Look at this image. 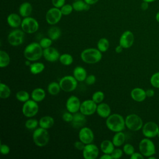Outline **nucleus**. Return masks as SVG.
Returning a JSON list of instances; mask_svg holds the SVG:
<instances>
[{
    "label": "nucleus",
    "mask_w": 159,
    "mask_h": 159,
    "mask_svg": "<svg viewBox=\"0 0 159 159\" xmlns=\"http://www.w3.org/2000/svg\"><path fill=\"white\" fill-rule=\"evenodd\" d=\"M106 125L107 129L113 132L123 131L125 127V119L119 114H112L106 118Z\"/></svg>",
    "instance_id": "obj_1"
},
{
    "label": "nucleus",
    "mask_w": 159,
    "mask_h": 159,
    "mask_svg": "<svg viewBox=\"0 0 159 159\" xmlns=\"http://www.w3.org/2000/svg\"><path fill=\"white\" fill-rule=\"evenodd\" d=\"M43 50L39 43L32 42L25 47L23 52L24 57L26 60L36 61L43 56Z\"/></svg>",
    "instance_id": "obj_2"
},
{
    "label": "nucleus",
    "mask_w": 159,
    "mask_h": 159,
    "mask_svg": "<svg viewBox=\"0 0 159 159\" xmlns=\"http://www.w3.org/2000/svg\"><path fill=\"white\" fill-rule=\"evenodd\" d=\"M81 60L85 63L94 64L102 59V52L96 48H88L83 50L80 55Z\"/></svg>",
    "instance_id": "obj_3"
},
{
    "label": "nucleus",
    "mask_w": 159,
    "mask_h": 159,
    "mask_svg": "<svg viewBox=\"0 0 159 159\" xmlns=\"http://www.w3.org/2000/svg\"><path fill=\"white\" fill-rule=\"evenodd\" d=\"M32 140L34 144L37 147H43L47 145L50 140V135L47 129L40 127L34 129Z\"/></svg>",
    "instance_id": "obj_4"
},
{
    "label": "nucleus",
    "mask_w": 159,
    "mask_h": 159,
    "mask_svg": "<svg viewBox=\"0 0 159 159\" xmlns=\"http://www.w3.org/2000/svg\"><path fill=\"white\" fill-rule=\"evenodd\" d=\"M139 152L145 157H149L156 153V147L153 142L149 138L142 139L139 144Z\"/></svg>",
    "instance_id": "obj_5"
},
{
    "label": "nucleus",
    "mask_w": 159,
    "mask_h": 159,
    "mask_svg": "<svg viewBox=\"0 0 159 159\" xmlns=\"http://www.w3.org/2000/svg\"><path fill=\"white\" fill-rule=\"evenodd\" d=\"M125 127L132 131H138L142 129L143 124L142 118L135 114H130L125 118Z\"/></svg>",
    "instance_id": "obj_6"
},
{
    "label": "nucleus",
    "mask_w": 159,
    "mask_h": 159,
    "mask_svg": "<svg viewBox=\"0 0 159 159\" xmlns=\"http://www.w3.org/2000/svg\"><path fill=\"white\" fill-rule=\"evenodd\" d=\"M78 82L73 75H66L61 78L58 83L61 90L68 93L72 92L76 89Z\"/></svg>",
    "instance_id": "obj_7"
},
{
    "label": "nucleus",
    "mask_w": 159,
    "mask_h": 159,
    "mask_svg": "<svg viewBox=\"0 0 159 159\" xmlns=\"http://www.w3.org/2000/svg\"><path fill=\"white\" fill-rule=\"evenodd\" d=\"M39 109V106L37 102L33 99H29L24 102L22 107V112L25 117L30 118L34 117L38 113Z\"/></svg>",
    "instance_id": "obj_8"
},
{
    "label": "nucleus",
    "mask_w": 159,
    "mask_h": 159,
    "mask_svg": "<svg viewBox=\"0 0 159 159\" xmlns=\"http://www.w3.org/2000/svg\"><path fill=\"white\" fill-rule=\"evenodd\" d=\"M22 30L27 34H33L37 32L39 28V24L38 21L30 17H24L21 23Z\"/></svg>",
    "instance_id": "obj_9"
},
{
    "label": "nucleus",
    "mask_w": 159,
    "mask_h": 159,
    "mask_svg": "<svg viewBox=\"0 0 159 159\" xmlns=\"http://www.w3.org/2000/svg\"><path fill=\"white\" fill-rule=\"evenodd\" d=\"M24 33L25 32L22 30L18 29L12 30L7 35L8 43L13 47L22 45L24 40Z\"/></svg>",
    "instance_id": "obj_10"
},
{
    "label": "nucleus",
    "mask_w": 159,
    "mask_h": 159,
    "mask_svg": "<svg viewBox=\"0 0 159 159\" xmlns=\"http://www.w3.org/2000/svg\"><path fill=\"white\" fill-rule=\"evenodd\" d=\"M142 131L143 135L145 137L152 139L157 136L159 131V127L155 122L150 121L143 124L142 128Z\"/></svg>",
    "instance_id": "obj_11"
},
{
    "label": "nucleus",
    "mask_w": 159,
    "mask_h": 159,
    "mask_svg": "<svg viewBox=\"0 0 159 159\" xmlns=\"http://www.w3.org/2000/svg\"><path fill=\"white\" fill-rule=\"evenodd\" d=\"M62 15L61 10L54 7L48 10L45 15V19L48 24L55 25L60 20Z\"/></svg>",
    "instance_id": "obj_12"
},
{
    "label": "nucleus",
    "mask_w": 159,
    "mask_h": 159,
    "mask_svg": "<svg viewBox=\"0 0 159 159\" xmlns=\"http://www.w3.org/2000/svg\"><path fill=\"white\" fill-rule=\"evenodd\" d=\"M99 153L98 146L93 143L86 144L82 150L83 157L84 159H96Z\"/></svg>",
    "instance_id": "obj_13"
},
{
    "label": "nucleus",
    "mask_w": 159,
    "mask_h": 159,
    "mask_svg": "<svg viewBox=\"0 0 159 159\" xmlns=\"http://www.w3.org/2000/svg\"><path fill=\"white\" fill-rule=\"evenodd\" d=\"M97 105L98 104H96L92 99L84 100L81 104L80 112L86 116L93 115L96 112Z\"/></svg>",
    "instance_id": "obj_14"
},
{
    "label": "nucleus",
    "mask_w": 159,
    "mask_h": 159,
    "mask_svg": "<svg viewBox=\"0 0 159 159\" xmlns=\"http://www.w3.org/2000/svg\"><path fill=\"white\" fill-rule=\"evenodd\" d=\"M78 138L85 144L91 143L94 141V134L91 128L84 126L80 129Z\"/></svg>",
    "instance_id": "obj_15"
},
{
    "label": "nucleus",
    "mask_w": 159,
    "mask_h": 159,
    "mask_svg": "<svg viewBox=\"0 0 159 159\" xmlns=\"http://www.w3.org/2000/svg\"><path fill=\"white\" fill-rule=\"evenodd\" d=\"M81 101L80 99L74 95L70 96L66 101V109L67 111L74 114L80 111L81 106Z\"/></svg>",
    "instance_id": "obj_16"
},
{
    "label": "nucleus",
    "mask_w": 159,
    "mask_h": 159,
    "mask_svg": "<svg viewBox=\"0 0 159 159\" xmlns=\"http://www.w3.org/2000/svg\"><path fill=\"white\" fill-rule=\"evenodd\" d=\"M134 42V35L130 30L124 31L119 38V45L124 48L131 47Z\"/></svg>",
    "instance_id": "obj_17"
},
{
    "label": "nucleus",
    "mask_w": 159,
    "mask_h": 159,
    "mask_svg": "<svg viewBox=\"0 0 159 159\" xmlns=\"http://www.w3.org/2000/svg\"><path fill=\"white\" fill-rule=\"evenodd\" d=\"M60 54L58 50L54 47H50L43 50V58L49 62H55L59 60Z\"/></svg>",
    "instance_id": "obj_18"
},
{
    "label": "nucleus",
    "mask_w": 159,
    "mask_h": 159,
    "mask_svg": "<svg viewBox=\"0 0 159 159\" xmlns=\"http://www.w3.org/2000/svg\"><path fill=\"white\" fill-rule=\"evenodd\" d=\"M86 122V116L82 114L81 112L78 111L73 114V118L71 122L73 127L78 129L84 127Z\"/></svg>",
    "instance_id": "obj_19"
},
{
    "label": "nucleus",
    "mask_w": 159,
    "mask_h": 159,
    "mask_svg": "<svg viewBox=\"0 0 159 159\" xmlns=\"http://www.w3.org/2000/svg\"><path fill=\"white\" fill-rule=\"evenodd\" d=\"M130 96L132 99L138 102H142L146 99V91L141 88H134L130 92Z\"/></svg>",
    "instance_id": "obj_20"
},
{
    "label": "nucleus",
    "mask_w": 159,
    "mask_h": 159,
    "mask_svg": "<svg viewBox=\"0 0 159 159\" xmlns=\"http://www.w3.org/2000/svg\"><path fill=\"white\" fill-rule=\"evenodd\" d=\"M96 112L101 117L106 119L111 114V109L109 105L107 103L101 102L98 104Z\"/></svg>",
    "instance_id": "obj_21"
},
{
    "label": "nucleus",
    "mask_w": 159,
    "mask_h": 159,
    "mask_svg": "<svg viewBox=\"0 0 159 159\" xmlns=\"http://www.w3.org/2000/svg\"><path fill=\"white\" fill-rule=\"evenodd\" d=\"M73 75L79 82L84 81L88 76L86 69L81 66H77L73 69Z\"/></svg>",
    "instance_id": "obj_22"
},
{
    "label": "nucleus",
    "mask_w": 159,
    "mask_h": 159,
    "mask_svg": "<svg viewBox=\"0 0 159 159\" xmlns=\"http://www.w3.org/2000/svg\"><path fill=\"white\" fill-rule=\"evenodd\" d=\"M22 21L20 16L15 13L10 14L7 17V22L12 28H17L20 26Z\"/></svg>",
    "instance_id": "obj_23"
},
{
    "label": "nucleus",
    "mask_w": 159,
    "mask_h": 159,
    "mask_svg": "<svg viewBox=\"0 0 159 159\" xmlns=\"http://www.w3.org/2000/svg\"><path fill=\"white\" fill-rule=\"evenodd\" d=\"M46 96L45 90L42 88H36L34 89L30 94L31 99L39 102L42 101Z\"/></svg>",
    "instance_id": "obj_24"
},
{
    "label": "nucleus",
    "mask_w": 159,
    "mask_h": 159,
    "mask_svg": "<svg viewBox=\"0 0 159 159\" xmlns=\"http://www.w3.org/2000/svg\"><path fill=\"white\" fill-rule=\"evenodd\" d=\"M55 123L54 119L50 116H45L42 117L39 120V127H42L43 129H48L51 128Z\"/></svg>",
    "instance_id": "obj_25"
},
{
    "label": "nucleus",
    "mask_w": 159,
    "mask_h": 159,
    "mask_svg": "<svg viewBox=\"0 0 159 159\" xmlns=\"http://www.w3.org/2000/svg\"><path fill=\"white\" fill-rule=\"evenodd\" d=\"M125 141V135L122 132H115V134L113 135L112 139V142L114 143L115 147H120L122 146Z\"/></svg>",
    "instance_id": "obj_26"
},
{
    "label": "nucleus",
    "mask_w": 159,
    "mask_h": 159,
    "mask_svg": "<svg viewBox=\"0 0 159 159\" xmlns=\"http://www.w3.org/2000/svg\"><path fill=\"white\" fill-rule=\"evenodd\" d=\"M114 145L112 140H104L100 144V149L103 153L111 154L114 150Z\"/></svg>",
    "instance_id": "obj_27"
},
{
    "label": "nucleus",
    "mask_w": 159,
    "mask_h": 159,
    "mask_svg": "<svg viewBox=\"0 0 159 159\" xmlns=\"http://www.w3.org/2000/svg\"><path fill=\"white\" fill-rule=\"evenodd\" d=\"M32 11V5L28 2H25L21 4L19 9V12L20 15L24 17H29Z\"/></svg>",
    "instance_id": "obj_28"
},
{
    "label": "nucleus",
    "mask_w": 159,
    "mask_h": 159,
    "mask_svg": "<svg viewBox=\"0 0 159 159\" xmlns=\"http://www.w3.org/2000/svg\"><path fill=\"white\" fill-rule=\"evenodd\" d=\"M45 69V65L42 62L35 61L31 63L29 66V70L33 75H38L42 73Z\"/></svg>",
    "instance_id": "obj_29"
},
{
    "label": "nucleus",
    "mask_w": 159,
    "mask_h": 159,
    "mask_svg": "<svg viewBox=\"0 0 159 159\" xmlns=\"http://www.w3.org/2000/svg\"><path fill=\"white\" fill-rule=\"evenodd\" d=\"M61 32L60 29L57 26L51 27L50 29H48L47 31L48 37L53 41L58 40L61 36Z\"/></svg>",
    "instance_id": "obj_30"
},
{
    "label": "nucleus",
    "mask_w": 159,
    "mask_h": 159,
    "mask_svg": "<svg viewBox=\"0 0 159 159\" xmlns=\"http://www.w3.org/2000/svg\"><path fill=\"white\" fill-rule=\"evenodd\" d=\"M73 9L76 11H88L89 9V4H87L84 1L82 0H76L75 1L73 4Z\"/></svg>",
    "instance_id": "obj_31"
},
{
    "label": "nucleus",
    "mask_w": 159,
    "mask_h": 159,
    "mask_svg": "<svg viewBox=\"0 0 159 159\" xmlns=\"http://www.w3.org/2000/svg\"><path fill=\"white\" fill-rule=\"evenodd\" d=\"M60 90H61L59 83H57L56 81H52L47 86V91L48 93L52 95V96H55L57 95Z\"/></svg>",
    "instance_id": "obj_32"
},
{
    "label": "nucleus",
    "mask_w": 159,
    "mask_h": 159,
    "mask_svg": "<svg viewBox=\"0 0 159 159\" xmlns=\"http://www.w3.org/2000/svg\"><path fill=\"white\" fill-rule=\"evenodd\" d=\"M11 61L9 55L4 50L0 51V67L5 68L7 66Z\"/></svg>",
    "instance_id": "obj_33"
},
{
    "label": "nucleus",
    "mask_w": 159,
    "mask_h": 159,
    "mask_svg": "<svg viewBox=\"0 0 159 159\" xmlns=\"http://www.w3.org/2000/svg\"><path fill=\"white\" fill-rule=\"evenodd\" d=\"M109 48V41L106 38H101L97 43V48L101 52H106Z\"/></svg>",
    "instance_id": "obj_34"
},
{
    "label": "nucleus",
    "mask_w": 159,
    "mask_h": 159,
    "mask_svg": "<svg viewBox=\"0 0 159 159\" xmlns=\"http://www.w3.org/2000/svg\"><path fill=\"white\" fill-rule=\"evenodd\" d=\"M11 93V90L8 85L1 82L0 83V98L1 99L8 98Z\"/></svg>",
    "instance_id": "obj_35"
},
{
    "label": "nucleus",
    "mask_w": 159,
    "mask_h": 159,
    "mask_svg": "<svg viewBox=\"0 0 159 159\" xmlns=\"http://www.w3.org/2000/svg\"><path fill=\"white\" fill-rule=\"evenodd\" d=\"M59 61L62 65L65 66H69L73 63V58L71 54L65 53L60 55Z\"/></svg>",
    "instance_id": "obj_36"
},
{
    "label": "nucleus",
    "mask_w": 159,
    "mask_h": 159,
    "mask_svg": "<svg viewBox=\"0 0 159 159\" xmlns=\"http://www.w3.org/2000/svg\"><path fill=\"white\" fill-rule=\"evenodd\" d=\"M16 98L19 101L25 102L30 99V94L27 91L25 90H20L17 92Z\"/></svg>",
    "instance_id": "obj_37"
},
{
    "label": "nucleus",
    "mask_w": 159,
    "mask_h": 159,
    "mask_svg": "<svg viewBox=\"0 0 159 159\" xmlns=\"http://www.w3.org/2000/svg\"><path fill=\"white\" fill-rule=\"evenodd\" d=\"M39 125V120L36 119H34L32 117L27 119L25 122V127L26 129L29 130H34L37 128V126Z\"/></svg>",
    "instance_id": "obj_38"
},
{
    "label": "nucleus",
    "mask_w": 159,
    "mask_h": 159,
    "mask_svg": "<svg viewBox=\"0 0 159 159\" xmlns=\"http://www.w3.org/2000/svg\"><path fill=\"white\" fill-rule=\"evenodd\" d=\"M105 98L104 93L101 91H95L91 97V99L94 101L96 104H99L102 102Z\"/></svg>",
    "instance_id": "obj_39"
},
{
    "label": "nucleus",
    "mask_w": 159,
    "mask_h": 159,
    "mask_svg": "<svg viewBox=\"0 0 159 159\" xmlns=\"http://www.w3.org/2000/svg\"><path fill=\"white\" fill-rule=\"evenodd\" d=\"M151 85L155 88H159V71L153 73L150 79Z\"/></svg>",
    "instance_id": "obj_40"
},
{
    "label": "nucleus",
    "mask_w": 159,
    "mask_h": 159,
    "mask_svg": "<svg viewBox=\"0 0 159 159\" xmlns=\"http://www.w3.org/2000/svg\"><path fill=\"white\" fill-rule=\"evenodd\" d=\"M52 42H53V40L48 37H43L41 39L39 42V44L40 45V46L43 49H45L51 47Z\"/></svg>",
    "instance_id": "obj_41"
},
{
    "label": "nucleus",
    "mask_w": 159,
    "mask_h": 159,
    "mask_svg": "<svg viewBox=\"0 0 159 159\" xmlns=\"http://www.w3.org/2000/svg\"><path fill=\"white\" fill-rule=\"evenodd\" d=\"M123 152L124 153L129 156H130L135 152V148L130 143H125L123 146Z\"/></svg>",
    "instance_id": "obj_42"
},
{
    "label": "nucleus",
    "mask_w": 159,
    "mask_h": 159,
    "mask_svg": "<svg viewBox=\"0 0 159 159\" xmlns=\"http://www.w3.org/2000/svg\"><path fill=\"white\" fill-rule=\"evenodd\" d=\"M73 6L70 5V4H64L61 8V12L62 13L63 15L64 16H68L70 14H71L73 11Z\"/></svg>",
    "instance_id": "obj_43"
},
{
    "label": "nucleus",
    "mask_w": 159,
    "mask_h": 159,
    "mask_svg": "<svg viewBox=\"0 0 159 159\" xmlns=\"http://www.w3.org/2000/svg\"><path fill=\"white\" fill-rule=\"evenodd\" d=\"M123 153H124L123 150L117 148H114V150L112 151L111 155L112 158L117 159V158H121L123 155Z\"/></svg>",
    "instance_id": "obj_44"
},
{
    "label": "nucleus",
    "mask_w": 159,
    "mask_h": 159,
    "mask_svg": "<svg viewBox=\"0 0 159 159\" xmlns=\"http://www.w3.org/2000/svg\"><path fill=\"white\" fill-rule=\"evenodd\" d=\"M73 118V114L67 111L63 114L62 119L66 122H71Z\"/></svg>",
    "instance_id": "obj_45"
},
{
    "label": "nucleus",
    "mask_w": 159,
    "mask_h": 159,
    "mask_svg": "<svg viewBox=\"0 0 159 159\" xmlns=\"http://www.w3.org/2000/svg\"><path fill=\"white\" fill-rule=\"evenodd\" d=\"M10 147L5 144V143H1V146H0V151H1V153L2 155H6L7 154L9 153L10 152Z\"/></svg>",
    "instance_id": "obj_46"
},
{
    "label": "nucleus",
    "mask_w": 159,
    "mask_h": 159,
    "mask_svg": "<svg viewBox=\"0 0 159 159\" xmlns=\"http://www.w3.org/2000/svg\"><path fill=\"white\" fill-rule=\"evenodd\" d=\"M96 80V78L94 75H89L87 76L85 80V83L87 85H93V84L95 83Z\"/></svg>",
    "instance_id": "obj_47"
},
{
    "label": "nucleus",
    "mask_w": 159,
    "mask_h": 159,
    "mask_svg": "<svg viewBox=\"0 0 159 159\" xmlns=\"http://www.w3.org/2000/svg\"><path fill=\"white\" fill-rule=\"evenodd\" d=\"M52 2L54 7L61 8L65 4V0H52Z\"/></svg>",
    "instance_id": "obj_48"
},
{
    "label": "nucleus",
    "mask_w": 159,
    "mask_h": 159,
    "mask_svg": "<svg viewBox=\"0 0 159 159\" xmlns=\"http://www.w3.org/2000/svg\"><path fill=\"white\" fill-rule=\"evenodd\" d=\"M85 143H84L83 142H81V140L79 141H76L74 143V147L76 149H77L78 150H80L82 151L85 146Z\"/></svg>",
    "instance_id": "obj_49"
},
{
    "label": "nucleus",
    "mask_w": 159,
    "mask_h": 159,
    "mask_svg": "<svg viewBox=\"0 0 159 159\" xmlns=\"http://www.w3.org/2000/svg\"><path fill=\"white\" fill-rule=\"evenodd\" d=\"M144 156L140 152H134L130 156V159H143Z\"/></svg>",
    "instance_id": "obj_50"
},
{
    "label": "nucleus",
    "mask_w": 159,
    "mask_h": 159,
    "mask_svg": "<svg viewBox=\"0 0 159 159\" xmlns=\"http://www.w3.org/2000/svg\"><path fill=\"white\" fill-rule=\"evenodd\" d=\"M155 92L153 89L149 88L146 90V94H147V96L148 98L153 97L155 95Z\"/></svg>",
    "instance_id": "obj_51"
},
{
    "label": "nucleus",
    "mask_w": 159,
    "mask_h": 159,
    "mask_svg": "<svg viewBox=\"0 0 159 159\" xmlns=\"http://www.w3.org/2000/svg\"><path fill=\"white\" fill-rule=\"evenodd\" d=\"M100 159H112L111 155V154H107V153H104L102 154L100 157Z\"/></svg>",
    "instance_id": "obj_52"
},
{
    "label": "nucleus",
    "mask_w": 159,
    "mask_h": 159,
    "mask_svg": "<svg viewBox=\"0 0 159 159\" xmlns=\"http://www.w3.org/2000/svg\"><path fill=\"white\" fill-rule=\"evenodd\" d=\"M148 7V2L143 1V2L141 4V9L143 11L147 10Z\"/></svg>",
    "instance_id": "obj_53"
},
{
    "label": "nucleus",
    "mask_w": 159,
    "mask_h": 159,
    "mask_svg": "<svg viewBox=\"0 0 159 159\" xmlns=\"http://www.w3.org/2000/svg\"><path fill=\"white\" fill-rule=\"evenodd\" d=\"M124 48L120 45H118L117 46H116V48H115V51L117 53H120L123 51Z\"/></svg>",
    "instance_id": "obj_54"
},
{
    "label": "nucleus",
    "mask_w": 159,
    "mask_h": 159,
    "mask_svg": "<svg viewBox=\"0 0 159 159\" xmlns=\"http://www.w3.org/2000/svg\"><path fill=\"white\" fill-rule=\"evenodd\" d=\"M87 4H89V5H92L94 4L95 3H96L99 0H84Z\"/></svg>",
    "instance_id": "obj_55"
},
{
    "label": "nucleus",
    "mask_w": 159,
    "mask_h": 159,
    "mask_svg": "<svg viewBox=\"0 0 159 159\" xmlns=\"http://www.w3.org/2000/svg\"><path fill=\"white\" fill-rule=\"evenodd\" d=\"M31 61H30V60H26L25 61V65H26V66H30V65H31Z\"/></svg>",
    "instance_id": "obj_56"
},
{
    "label": "nucleus",
    "mask_w": 159,
    "mask_h": 159,
    "mask_svg": "<svg viewBox=\"0 0 159 159\" xmlns=\"http://www.w3.org/2000/svg\"><path fill=\"white\" fill-rule=\"evenodd\" d=\"M155 19H156V20L159 23V11H158L157 12V13L156 14Z\"/></svg>",
    "instance_id": "obj_57"
},
{
    "label": "nucleus",
    "mask_w": 159,
    "mask_h": 159,
    "mask_svg": "<svg viewBox=\"0 0 159 159\" xmlns=\"http://www.w3.org/2000/svg\"><path fill=\"white\" fill-rule=\"evenodd\" d=\"M143 1H145V2H148V3H150V2H153L154 1H155L156 0H142Z\"/></svg>",
    "instance_id": "obj_58"
},
{
    "label": "nucleus",
    "mask_w": 159,
    "mask_h": 159,
    "mask_svg": "<svg viewBox=\"0 0 159 159\" xmlns=\"http://www.w3.org/2000/svg\"><path fill=\"white\" fill-rule=\"evenodd\" d=\"M148 159H155V158H156L155 157H153V155L150 156V157H148Z\"/></svg>",
    "instance_id": "obj_59"
},
{
    "label": "nucleus",
    "mask_w": 159,
    "mask_h": 159,
    "mask_svg": "<svg viewBox=\"0 0 159 159\" xmlns=\"http://www.w3.org/2000/svg\"><path fill=\"white\" fill-rule=\"evenodd\" d=\"M157 137L159 138V131H158V135H157Z\"/></svg>",
    "instance_id": "obj_60"
},
{
    "label": "nucleus",
    "mask_w": 159,
    "mask_h": 159,
    "mask_svg": "<svg viewBox=\"0 0 159 159\" xmlns=\"http://www.w3.org/2000/svg\"><path fill=\"white\" fill-rule=\"evenodd\" d=\"M75 1H76V0H75Z\"/></svg>",
    "instance_id": "obj_61"
}]
</instances>
